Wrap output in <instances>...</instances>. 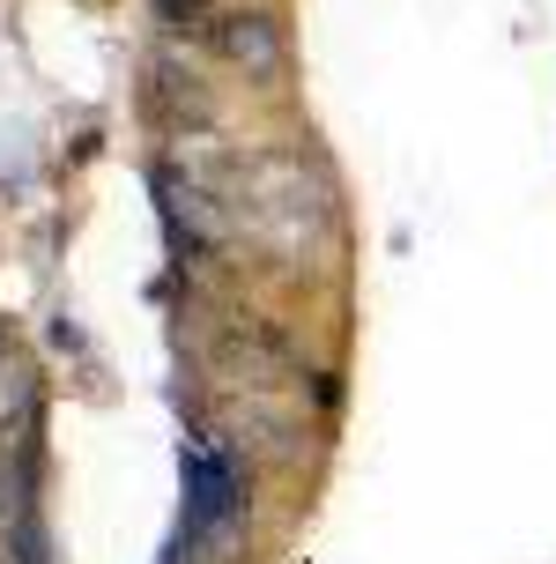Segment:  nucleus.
Wrapping results in <instances>:
<instances>
[{"instance_id":"1","label":"nucleus","mask_w":556,"mask_h":564,"mask_svg":"<svg viewBox=\"0 0 556 564\" xmlns=\"http://www.w3.org/2000/svg\"><path fill=\"white\" fill-rule=\"evenodd\" d=\"M222 53L246 59L252 75H268V67L282 59V37L268 30V15H230V30H222Z\"/></svg>"},{"instance_id":"2","label":"nucleus","mask_w":556,"mask_h":564,"mask_svg":"<svg viewBox=\"0 0 556 564\" xmlns=\"http://www.w3.org/2000/svg\"><path fill=\"white\" fill-rule=\"evenodd\" d=\"M186 468H194V528H208V520H222V506H230V468H222L208 446L186 453Z\"/></svg>"}]
</instances>
